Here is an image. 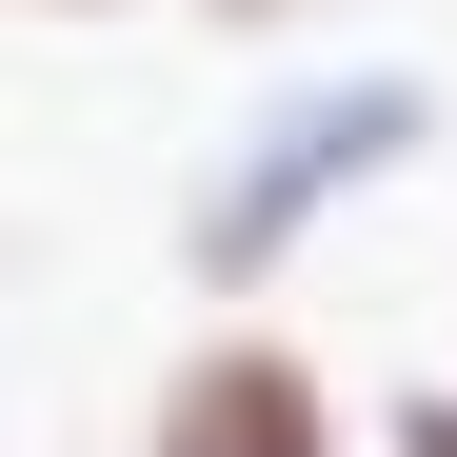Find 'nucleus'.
I'll list each match as a JSON object with an SVG mask.
<instances>
[{"mask_svg":"<svg viewBox=\"0 0 457 457\" xmlns=\"http://www.w3.org/2000/svg\"><path fill=\"white\" fill-rule=\"evenodd\" d=\"M437 60H319V80H278L219 160L179 179V298L199 319H259V298L319 259V219H358L378 179H418L437 160Z\"/></svg>","mask_w":457,"mask_h":457,"instance_id":"1","label":"nucleus"},{"mask_svg":"<svg viewBox=\"0 0 457 457\" xmlns=\"http://www.w3.org/2000/svg\"><path fill=\"white\" fill-rule=\"evenodd\" d=\"M139 457H358V398L319 338L278 319H199L160 378H139Z\"/></svg>","mask_w":457,"mask_h":457,"instance_id":"2","label":"nucleus"},{"mask_svg":"<svg viewBox=\"0 0 457 457\" xmlns=\"http://www.w3.org/2000/svg\"><path fill=\"white\" fill-rule=\"evenodd\" d=\"M378 457H457V378H398L378 398Z\"/></svg>","mask_w":457,"mask_h":457,"instance_id":"3","label":"nucleus"},{"mask_svg":"<svg viewBox=\"0 0 457 457\" xmlns=\"http://www.w3.org/2000/svg\"><path fill=\"white\" fill-rule=\"evenodd\" d=\"M199 40H278V21H319V0H179Z\"/></svg>","mask_w":457,"mask_h":457,"instance_id":"4","label":"nucleus"},{"mask_svg":"<svg viewBox=\"0 0 457 457\" xmlns=\"http://www.w3.org/2000/svg\"><path fill=\"white\" fill-rule=\"evenodd\" d=\"M0 21H139V0H0Z\"/></svg>","mask_w":457,"mask_h":457,"instance_id":"5","label":"nucleus"}]
</instances>
